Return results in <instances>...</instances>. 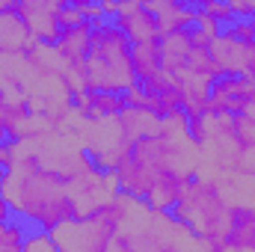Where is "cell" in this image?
<instances>
[{
    "label": "cell",
    "instance_id": "cell-1",
    "mask_svg": "<svg viewBox=\"0 0 255 252\" xmlns=\"http://www.w3.org/2000/svg\"><path fill=\"white\" fill-rule=\"evenodd\" d=\"M3 196L9 199L15 220H21L30 232L54 235L57 229L86 217L92 208L116 193H98L71 184L63 172L42 160V151L21 142L18 163L3 181Z\"/></svg>",
    "mask_w": 255,
    "mask_h": 252
},
{
    "label": "cell",
    "instance_id": "cell-2",
    "mask_svg": "<svg viewBox=\"0 0 255 252\" xmlns=\"http://www.w3.org/2000/svg\"><path fill=\"white\" fill-rule=\"evenodd\" d=\"M130 39L110 21H98L92 27V39H89V54L80 71L77 89L80 92H116L128 95L136 86V74H133V60H130Z\"/></svg>",
    "mask_w": 255,
    "mask_h": 252
},
{
    "label": "cell",
    "instance_id": "cell-3",
    "mask_svg": "<svg viewBox=\"0 0 255 252\" xmlns=\"http://www.w3.org/2000/svg\"><path fill=\"white\" fill-rule=\"evenodd\" d=\"M229 199L220 181L193 175L184 196L178 205L169 211L202 247V252H226L223 247V229H226V214H229Z\"/></svg>",
    "mask_w": 255,
    "mask_h": 252
},
{
    "label": "cell",
    "instance_id": "cell-4",
    "mask_svg": "<svg viewBox=\"0 0 255 252\" xmlns=\"http://www.w3.org/2000/svg\"><path fill=\"white\" fill-rule=\"evenodd\" d=\"M133 214V202L125 196H110L98 208H92L86 217L68 223L54 232V241L63 252H110L116 235L125 229Z\"/></svg>",
    "mask_w": 255,
    "mask_h": 252
},
{
    "label": "cell",
    "instance_id": "cell-5",
    "mask_svg": "<svg viewBox=\"0 0 255 252\" xmlns=\"http://www.w3.org/2000/svg\"><path fill=\"white\" fill-rule=\"evenodd\" d=\"M247 113H255V83L238 74H223L208 86V119Z\"/></svg>",
    "mask_w": 255,
    "mask_h": 252
},
{
    "label": "cell",
    "instance_id": "cell-6",
    "mask_svg": "<svg viewBox=\"0 0 255 252\" xmlns=\"http://www.w3.org/2000/svg\"><path fill=\"white\" fill-rule=\"evenodd\" d=\"M110 21L130 39V45L163 36L160 33V18L154 12L151 3H122V6H110Z\"/></svg>",
    "mask_w": 255,
    "mask_h": 252
},
{
    "label": "cell",
    "instance_id": "cell-7",
    "mask_svg": "<svg viewBox=\"0 0 255 252\" xmlns=\"http://www.w3.org/2000/svg\"><path fill=\"white\" fill-rule=\"evenodd\" d=\"M226 252H255V205L232 202L223 229Z\"/></svg>",
    "mask_w": 255,
    "mask_h": 252
},
{
    "label": "cell",
    "instance_id": "cell-8",
    "mask_svg": "<svg viewBox=\"0 0 255 252\" xmlns=\"http://www.w3.org/2000/svg\"><path fill=\"white\" fill-rule=\"evenodd\" d=\"M33 48H39V45H36L27 21L18 15L15 3L12 0L3 3L0 6V54H27Z\"/></svg>",
    "mask_w": 255,
    "mask_h": 252
},
{
    "label": "cell",
    "instance_id": "cell-9",
    "mask_svg": "<svg viewBox=\"0 0 255 252\" xmlns=\"http://www.w3.org/2000/svg\"><path fill=\"white\" fill-rule=\"evenodd\" d=\"M74 104H77L80 116H86L92 122H116L128 110V95H116V92H80V95H74Z\"/></svg>",
    "mask_w": 255,
    "mask_h": 252
},
{
    "label": "cell",
    "instance_id": "cell-10",
    "mask_svg": "<svg viewBox=\"0 0 255 252\" xmlns=\"http://www.w3.org/2000/svg\"><path fill=\"white\" fill-rule=\"evenodd\" d=\"M163 57H166L163 36H154V39L136 42V45L130 48V60H133L136 83H148V80H154L157 74H163Z\"/></svg>",
    "mask_w": 255,
    "mask_h": 252
},
{
    "label": "cell",
    "instance_id": "cell-11",
    "mask_svg": "<svg viewBox=\"0 0 255 252\" xmlns=\"http://www.w3.org/2000/svg\"><path fill=\"white\" fill-rule=\"evenodd\" d=\"M27 235H30V229L21 220L0 223V252H24Z\"/></svg>",
    "mask_w": 255,
    "mask_h": 252
},
{
    "label": "cell",
    "instance_id": "cell-12",
    "mask_svg": "<svg viewBox=\"0 0 255 252\" xmlns=\"http://www.w3.org/2000/svg\"><path fill=\"white\" fill-rule=\"evenodd\" d=\"M24 252H63V250L54 241V235H48V232H30L27 241H24Z\"/></svg>",
    "mask_w": 255,
    "mask_h": 252
},
{
    "label": "cell",
    "instance_id": "cell-13",
    "mask_svg": "<svg viewBox=\"0 0 255 252\" xmlns=\"http://www.w3.org/2000/svg\"><path fill=\"white\" fill-rule=\"evenodd\" d=\"M18 154H21V142H12V139H3L0 142V169L9 175L18 163Z\"/></svg>",
    "mask_w": 255,
    "mask_h": 252
},
{
    "label": "cell",
    "instance_id": "cell-14",
    "mask_svg": "<svg viewBox=\"0 0 255 252\" xmlns=\"http://www.w3.org/2000/svg\"><path fill=\"white\" fill-rule=\"evenodd\" d=\"M9 220H15V214H12L9 199H6V196H3V190H0V223H9Z\"/></svg>",
    "mask_w": 255,
    "mask_h": 252
},
{
    "label": "cell",
    "instance_id": "cell-15",
    "mask_svg": "<svg viewBox=\"0 0 255 252\" xmlns=\"http://www.w3.org/2000/svg\"><path fill=\"white\" fill-rule=\"evenodd\" d=\"M199 252H202V250H199Z\"/></svg>",
    "mask_w": 255,
    "mask_h": 252
}]
</instances>
